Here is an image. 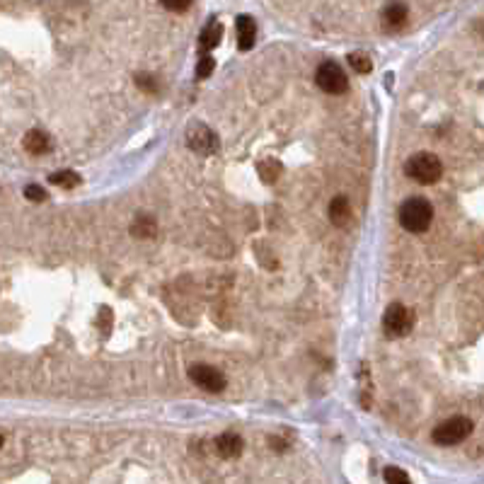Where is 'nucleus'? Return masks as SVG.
Here are the masks:
<instances>
[{
    "label": "nucleus",
    "mask_w": 484,
    "mask_h": 484,
    "mask_svg": "<svg viewBox=\"0 0 484 484\" xmlns=\"http://www.w3.org/2000/svg\"><path fill=\"white\" fill-rule=\"evenodd\" d=\"M380 19H383V29L385 32H400V29L407 24L409 19V10L407 5L402 3H393L380 12Z\"/></svg>",
    "instance_id": "nucleus-8"
},
{
    "label": "nucleus",
    "mask_w": 484,
    "mask_h": 484,
    "mask_svg": "<svg viewBox=\"0 0 484 484\" xmlns=\"http://www.w3.org/2000/svg\"><path fill=\"white\" fill-rule=\"evenodd\" d=\"M327 213H330L332 226H337V228L349 226V221H351L349 199H346V197H334V199L330 201V208H327Z\"/></svg>",
    "instance_id": "nucleus-11"
},
{
    "label": "nucleus",
    "mask_w": 484,
    "mask_h": 484,
    "mask_svg": "<svg viewBox=\"0 0 484 484\" xmlns=\"http://www.w3.org/2000/svg\"><path fill=\"white\" fill-rule=\"evenodd\" d=\"M414 325H417V315H414L412 307L402 305V303H390L383 315L385 337H390V339H402V337H407L409 332L414 330Z\"/></svg>",
    "instance_id": "nucleus-3"
},
{
    "label": "nucleus",
    "mask_w": 484,
    "mask_h": 484,
    "mask_svg": "<svg viewBox=\"0 0 484 484\" xmlns=\"http://www.w3.org/2000/svg\"><path fill=\"white\" fill-rule=\"evenodd\" d=\"M165 8H168V10H174V12H182V10H189V3H184V5H177V3H165Z\"/></svg>",
    "instance_id": "nucleus-22"
},
{
    "label": "nucleus",
    "mask_w": 484,
    "mask_h": 484,
    "mask_svg": "<svg viewBox=\"0 0 484 484\" xmlns=\"http://www.w3.org/2000/svg\"><path fill=\"white\" fill-rule=\"evenodd\" d=\"M189 378H192L194 385H199L201 390L206 393H223L228 385L226 375L216 368V366H208V364H197L189 368Z\"/></svg>",
    "instance_id": "nucleus-7"
},
{
    "label": "nucleus",
    "mask_w": 484,
    "mask_h": 484,
    "mask_svg": "<svg viewBox=\"0 0 484 484\" xmlns=\"http://www.w3.org/2000/svg\"><path fill=\"white\" fill-rule=\"evenodd\" d=\"M213 68H216V61H213L211 53H201V58H199V63H197V78L199 80H206L213 73Z\"/></svg>",
    "instance_id": "nucleus-18"
},
{
    "label": "nucleus",
    "mask_w": 484,
    "mask_h": 484,
    "mask_svg": "<svg viewBox=\"0 0 484 484\" xmlns=\"http://www.w3.org/2000/svg\"><path fill=\"white\" fill-rule=\"evenodd\" d=\"M400 226L404 228L407 233H414V235H422V233L429 231L433 221V206L431 201L422 197L407 199V201L400 206Z\"/></svg>",
    "instance_id": "nucleus-1"
},
{
    "label": "nucleus",
    "mask_w": 484,
    "mask_h": 484,
    "mask_svg": "<svg viewBox=\"0 0 484 484\" xmlns=\"http://www.w3.org/2000/svg\"><path fill=\"white\" fill-rule=\"evenodd\" d=\"M315 82L322 92L327 95H341L349 87V78H346L344 68L334 61H325L315 73Z\"/></svg>",
    "instance_id": "nucleus-5"
},
{
    "label": "nucleus",
    "mask_w": 484,
    "mask_h": 484,
    "mask_svg": "<svg viewBox=\"0 0 484 484\" xmlns=\"http://www.w3.org/2000/svg\"><path fill=\"white\" fill-rule=\"evenodd\" d=\"M136 85H138L141 90H145V92H158V80H155L153 75H145V73L136 75Z\"/></svg>",
    "instance_id": "nucleus-20"
},
{
    "label": "nucleus",
    "mask_w": 484,
    "mask_h": 484,
    "mask_svg": "<svg viewBox=\"0 0 484 484\" xmlns=\"http://www.w3.org/2000/svg\"><path fill=\"white\" fill-rule=\"evenodd\" d=\"M242 448H244L242 438L237 436V433H233V431H226V433H221V436L216 438V451H218V456L226 458V460H233V458H240Z\"/></svg>",
    "instance_id": "nucleus-9"
},
{
    "label": "nucleus",
    "mask_w": 484,
    "mask_h": 484,
    "mask_svg": "<svg viewBox=\"0 0 484 484\" xmlns=\"http://www.w3.org/2000/svg\"><path fill=\"white\" fill-rule=\"evenodd\" d=\"M48 182L56 184V187H63V189H73L80 184V174L73 172V170H61V172H53L48 177Z\"/></svg>",
    "instance_id": "nucleus-15"
},
{
    "label": "nucleus",
    "mask_w": 484,
    "mask_h": 484,
    "mask_svg": "<svg viewBox=\"0 0 484 484\" xmlns=\"http://www.w3.org/2000/svg\"><path fill=\"white\" fill-rule=\"evenodd\" d=\"M24 197L29 201H46V189L39 187V184H29V187H24Z\"/></svg>",
    "instance_id": "nucleus-21"
},
{
    "label": "nucleus",
    "mask_w": 484,
    "mask_h": 484,
    "mask_svg": "<svg viewBox=\"0 0 484 484\" xmlns=\"http://www.w3.org/2000/svg\"><path fill=\"white\" fill-rule=\"evenodd\" d=\"M404 172L417 184H436L443 174V163L433 153H414L404 165Z\"/></svg>",
    "instance_id": "nucleus-2"
},
{
    "label": "nucleus",
    "mask_w": 484,
    "mask_h": 484,
    "mask_svg": "<svg viewBox=\"0 0 484 484\" xmlns=\"http://www.w3.org/2000/svg\"><path fill=\"white\" fill-rule=\"evenodd\" d=\"M383 477H385V482L388 484H412V480H409V475L404 470H400V467H385V472H383Z\"/></svg>",
    "instance_id": "nucleus-19"
},
{
    "label": "nucleus",
    "mask_w": 484,
    "mask_h": 484,
    "mask_svg": "<svg viewBox=\"0 0 484 484\" xmlns=\"http://www.w3.org/2000/svg\"><path fill=\"white\" fill-rule=\"evenodd\" d=\"M278 172H281L278 160H264V163H259V174H262L264 182H276Z\"/></svg>",
    "instance_id": "nucleus-17"
},
{
    "label": "nucleus",
    "mask_w": 484,
    "mask_h": 484,
    "mask_svg": "<svg viewBox=\"0 0 484 484\" xmlns=\"http://www.w3.org/2000/svg\"><path fill=\"white\" fill-rule=\"evenodd\" d=\"M349 66L354 68L356 73H370L373 71V61L366 51H354L349 53Z\"/></svg>",
    "instance_id": "nucleus-16"
},
{
    "label": "nucleus",
    "mask_w": 484,
    "mask_h": 484,
    "mask_svg": "<svg viewBox=\"0 0 484 484\" xmlns=\"http://www.w3.org/2000/svg\"><path fill=\"white\" fill-rule=\"evenodd\" d=\"M472 422L467 417H451L446 419V422H441L436 429H433L431 438L436 446H458V443H463L467 436L472 433Z\"/></svg>",
    "instance_id": "nucleus-4"
},
{
    "label": "nucleus",
    "mask_w": 484,
    "mask_h": 484,
    "mask_svg": "<svg viewBox=\"0 0 484 484\" xmlns=\"http://www.w3.org/2000/svg\"><path fill=\"white\" fill-rule=\"evenodd\" d=\"M158 231V221L150 213H138L136 221L131 223V235L134 237H153Z\"/></svg>",
    "instance_id": "nucleus-14"
},
{
    "label": "nucleus",
    "mask_w": 484,
    "mask_h": 484,
    "mask_svg": "<svg viewBox=\"0 0 484 484\" xmlns=\"http://www.w3.org/2000/svg\"><path fill=\"white\" fill-rule=\"evenodd\" d=\"M22 145H24V150H27V153L44 155L48 148H51V141H48V136L44 134V131L32 129V131H27V136L22 138Z\"/></svg>",
    "instance_id": "nucleus-13"
},
{
    "label": "nucleus",
    "mask_w": 484,
    "mask_h": 484,
    "mask_svg": "<svg viewBox=\"0 0 484 484\" xmlns=\"http://www.w3.org/2000/svg\"><path fill=\"white\" fill-rule=\"evenodd\" d=\"M221 37H223V24L208 22L206 27L201 29V34H199V48H201V53H211L213 48L221 44Z\"/></svg>",
    "instance_id": "nucleus-12"
},
{
    "label": "nucleus",
    "mask_w": 484,
    "mask_h": 484,
    "mask_svg": "<svg viewBox=\"0 0 484 484\" xmlns=\"http://www.w3.org/2000/svg\"><path fill=\"white\" fill-rule=\"evenodd\" d=\"M237 48L240 51H249L254 46V37H257V24L249 15H240L237 17Z\"/></svg>",
    "instance_id": "nucleus-10"
},
{
    "label": "nucleus",
    "mask_w": 484,
    "mask_h": 484,
    "mask_svg": "<svg viewBox=\"0 0 484 484\" xmlns=\"http://www.w3.org/2000/svg\"><path fill=\"white\" fill-rule=\"evenodd\" d=\"M187 148L199 155H216L221 150V143H218L216 131H211L201 121H194L187 129Z\"/></svg>",
    "instance_id": "nucleus-6"
}]
</instances>
